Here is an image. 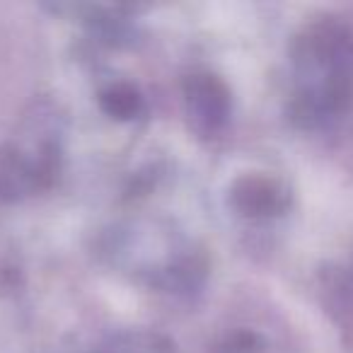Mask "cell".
Masks as SVG:
<instances>
[{
    "label": "cell",
    "mask_w": 353,
    "mask_h": 353,
    "mask_svg": "<svg viewBox=\"0 0 353 353\" xmlns=\"http://www.w3.org/2000/svg\"><path fill=\"white\" fill-rule=\"evenodd\" d=\"M184 109L192 131L213 138L230 117V92L218 75L192 73L184 80Z\"/></svg>",
    "instance_id": "obj_3"
},
{
    "label": "cell",
    "mask_w": 353,
    "mask_h": 353,
    "mask_svg": "<svg viewBox=\"0 0 353 353\" xmlns=\"http://www.w3.org/2000/svg\"><path fill=\"white\" fill-rule=\"evenodd\" d=\"M94 353H160L152 339H131V341H117L112 346H104Z\"/></svg>",
    "instance_id": "obj_5"
},
{
    "label": "cell",
    "mask_w": 353,
    "mask_h": 353,
    "mask_svg": "<svg viewBox=\"0 0 353 353\" xmlns=\"http://www.w3.org/2000/svg\"><path fill=\"white\" fill-rule=\"evenodd\" d=\"M61 119L37 107L15 141L0 150V194L8 199L46 189L61 167Z\"/></svg>",
    "instance_id": "obj_2"
},
{
    "label": "cell",
    "mask_w": 353,
    "mask_h": 353,
    "mask_svg": "<svg viewBox=\"0 0 353 353\" xmlns=\"http://www.w3.org/2000/svg\"><path fill=\"white\" fill-rule=\"evenodd\" d=\"M99 109L107 114L109 119L117 121H133V119L145 114V97L133 83L126 80H114L99 92L97 97Z\"/></svg>",
    "instance_id": "obj_4"
},
{
    "label": "cell",
    "mask_w": 353,
    "mask_h": 353,
    "mask_svg": "<svg viewBox=\"0 0 353 353\" xmlns=\"http://www.w3.org/2000/svg\"><path fill=\"white\" fill-rule=\"evenodd\" d=\"M107 256L114 266L165 290H189L206 274L201 252L194 250L182 232L160 221L114 228Z\"/></svg>",
    "instance_id": "obj_1"
}]
</instances>
